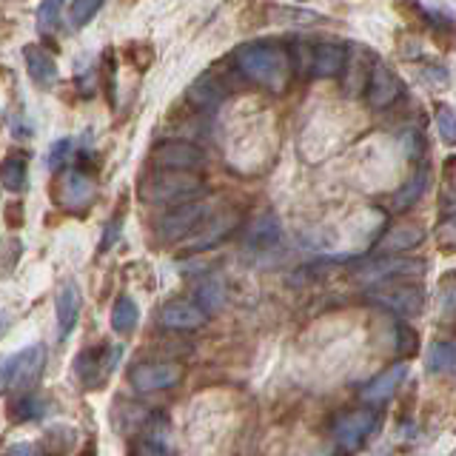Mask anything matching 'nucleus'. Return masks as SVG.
<instances>
[{"label":"nucleus","mask_w":456,"mask_h":456,"mask_svg":"<svg viewBox=\"0 0 456 456\" xmlns=\"http://www.w3.org/2000/svg\"><path fill=\"white\" fill-rule=\"evenodd\" d=\"M234 63L240 69V75H246L248 80L265 86L271 92H282L285 83L291 77V61L280 43L271 40H251L242 43L234 52Z\"/></svg>","instance_id":"nucleus-1"},{"label":"nucleus","mask_w":456,"mask_h":456,"mask_svg":"<svg viewBox=\"0 0 456 456\" xmlns=\"http://www.w3.org/2000/svg\"><path fill=\"white\" fill-rule=\"evenodd\" d=\"M203 191V177L194 171H168L160 168L140 183V197L151 206H180Z\"/></svg>","instance_id":"nucleus-2"},{"label":"nucleus","mask_w":456,"mask_h":456,"mask_svg":"<svg viewBox=\"0 0 456 456\" xmlns=\"http://www.w3.org/2000/svg\"><path fill=\"white\" fill-rule=\"evenodd\" d=\"M49 362V351L46 346H26L18 354H12L4 362V391L6 394H28L37 385V379L43 377Z\"/></svg>","instance_id":"nucleus-3"},{"label":"nucleus","mask_w":456,"mask_h":456,"mask_svg":"<svg viewBox=\"0 0 456 456\" xmlns=\"http://www.w3.org/2000/svg\"><path fill=\"white\" fill-rule=\"evenodd\" d=\"M370 303H377L382 308H388L399 317H419L425 311V291L422 285L417 282H408V280H394V282H382L374 285L368 291Z\"/></svg>","instance_id":"nucleus-4"},{"label":"nucleus","mask_w":456,"mask_h":456,"mask_svg":"<svg viewBox=\"0 0 456 456\" xmlns=\"http://www.w3.org/2000/svg\"><path fill=\"white\" fill-rule=\"evenodd\" d=\"M208 220V206L191 200V203H180L171 206L160 220H157V237L163 242H177V240H189L200 225Z\"/></svg>","instance_id":"nucleus-5"},{"label":"nucleus","mask_w":456,"mask_h":456,"mask_svg":"<svg viewBox=\"0 0 456 456\" xmlns=\"http://www.w3.org/2000/svg\"><path fill=\"white\" fill-rule=\"evenodd\" d=\"M183 365L180 362H137L132 370H128V385L137 394H157V391H168L175 385L183 382Z\"/></svg>","instance_id":"nucleus-6"},{"label":"nucleus","mask_w":456,"mask_h":456,"mask_svg":"<svg viewBox=\"0 0 456 456\" xmlns=\"http://www.w3.org/2000/svg\"><path fill=\"white\" fill-rule=\"evenodd\" d=\"M377 422L379 417L370 408H356V411H346V413H339V417L334 419V439H337V445L342 451H360L368 436L377 431Z\"/></svg>","instance_id":"nucleus-7"},{"label":"nucleus","mask_w":456,"mask_h":456,"mask_svg":"<svg viewBox=\"0 0 456 456\" xmlns=\"http://www.w3.org/2000/svg\"><path fill=\"white\" fill-rule=\"evenodd\" d=\"M120 354L123 348L120 346H97V348H86L80 356H77V362H75V374L77 379L86 385V388H100L114 370H118L120 365Z\"/></svg>","instance_id":"nucleus-8"},{"label":"nucleus","mask_w":456,"mask_h":456,"mask_svg":"<svg viewBox=\"0 0 456 456\" xmlns=\"http://www.w3.org/2000/svg\"><path fill=\"white\" fill-rule=\"evenodd\" d=\"M151 163L168 171H197L206 163V154L189 140H166L160 146H154Z\"/></svg>","instance_id":"nucleus-9"},{"label":"nucleus","mask_w":456,"mask_h":456,"mask_svg":"<svg viewBox=\"0 0 456 456\" xmlns=\"http://www.w3.org/2000/svg\"><path fill=\"white\" fill-rule=\"evenodd\" d=\"M97 200V183L94 177L83 171H66L61 185H57V203L66 211H86Z\"/></svg>","instance_id":"nucleus-10"},{"label":"nucleus","mask_w":456,"mask_h":456,"mask_svg":"<svg viewBox=\"0 0 456 456\" xmlns=\"http://www.w3.org/2000/svg\"><path fill=\"white\" fill-rule=\"evenodd\" d=\"M425 274V263L422 260H408V256H385V260L370 263L362 271L365 282H394V280H419Z\"/></svg>","instance_id":"nucleus-11"},{"label":"nucleus","mask_w":456,"mask_h":456,"mask_svg":"<svg viewBox=\"0 0 456 456\" xmlns=\"http://www.w3.org/2000/svg\"><path fill=\"white\" fill-rule=\"evenodd\" d=\"M237 225H240L237 211L214 214V217H208L189 240H185V251H208V248L217 246V242H223L228 234H234Z\"/></svg>","instance_id":"nucleus-12"},{"label":"nucleus","mask_w":456,"mask_h":456,"mask_svg":"<svg viewBox=\"0 0 456 456\" xmlns=\"http://www.w3.org/2000/svg\"><path fill=\"white\" fill-rule=\"evenodd\" d=\"M399 94H403V80H399L388 66H374L368 77V89H365V100L370 109H391Z\"/></svg>","instance_id":"nucleus-13"},{"label":"nucleus","mask_w":456,"mask_h":456,"mask_svg":"<svg viewBox=\"0 0 456 456\" xmlns=\"http://www.w3.org/2000/svg\"><path fill=\"white\" fill-rule=\"evenodd\" d=\"M80 289L75 280L61 282V289L54 294V317H57V339H66L80 320Z\"/></svg>","instance_id":"nucleus-14"},{"label":"nucleus","mask_w":456,"mask_h":456,"mask_svg":"<svg viewBox=\"0 0 456 456\" xmlns=\"http://www.w3.org/2000/svg\"><path fill=\"white\" fill-rule=\"evenodd\" d=\"M206 317L208 314L191 299H171L160 308V325L168 331H197L206 325Z\"/></svg>","instance_id":"nucleus-15"},{"label":"nucleus","mask_w":456,"mask_h":456,"mask_svg":"<svg viewBox=\"0 0 456 456\" xmlns=\"http://www.w3.org/2000/svg\"><path fill=\"white\" fill-rule=\"evenodd\" d=\"M422 242H425V228L419 223H399L379 237L377 254H405L422 246Z\"/></svg>","instance_id":"nucleus-16"},{"label":"nucleus","mask_w":456,"mask_h":456,"mask_svg":"<svg viewBox=\"0 0 456 456\" xmlns=\"http://www.w3.org/2000/svg\"><path fill=\"white\" fill-rule=\"evenodd\" d=\"M405 377H408V365L405 362H396L391 368H385L382 374H377L360 391V399H362V403H370V405L385 403V399H391L396 394V388L405 382Z\"/></svg>","instance_id":"nucleus-17"},{"label":"nucleus","mask_w":456,"mask_h":456,"mask_svg":"<svg viewBox=\"0 0 456 456\" xmlns=\"http://www.w3.org/2000/svg\"><path fill=\"white\" fill-rule=\"evenodd\" d=\"M346 66H348V52L342 43L322 40L314 46V63H311L314 77H337L346 71Z\"/></svg>","instance_id":"nucleus-18"},{"label":"nucleus","mask_w":456,"mask_h":456,"mask_svg":"<svg viewBox=\"0 0 456 456\" xmlns=\"http://www.w3.org/2000/svg\"><path fill=\"white\" fill-rule=\"evenodd\" d=\"M282 240V225L277 220V214L263 211L260 217H254L248 232H246V248L251 251H271L277 248Z\"/></svg>","instance_id":"nucleus-19"},{"label":"nucleus","mask_w":456,"mask_h":456,"mask_svg":"<svg viewBox=\"0 0 456 456\" xmlns=\"http://www.w3.org/2000/svg\"><path fill=\"white\" fill-rule=\"evenodd\" d=\"M23 61H26L28 77H32L40 86V89H49V86H54V80H57V63H54V57L46 49H40V46H35V43H28V46L23 49Z\"/></svg>","instance_id":"nucleus-20"},{"label":"nucleus","mask_w":456,"mask_h":456,"mask_svg":"<svg viewBox=\"0 0 456 456\" xmlns=\"http://www.w3.org/2000/svg\"><path fill=\"white\" fill-rule=\"evenodd\" d=\"M223 89H220V83L214 80L211 75H200L189 89H185V100L197 109V111H203V114H208V111H217L220 109V103H223Z\"/></svg>","instance_id":"nucleus-21"},{"label":"nucleus","mask_w":456,"mask_h":456,"mask_svg":"<svg viewBox=\"0 0 456 456\" xmlns=\"http://www.w3.org/2000/svg\"><path fill=\"white\" fill-rule=\"evenodd\" d=\"M132 456H177L166 436V428H146L132 445Z\"/></svg>","instance_id":"nucleus-22"},{"label":"nucleus","mask_w":456,"mask_h":456,"mask_svg":"<svg viewBox=\"0 0 456 456\" xmlns=\"http://www.w3.org/2000/svg\"><path fill=\"white\" fill-rule=\"evenodd\" d=\"M425 189H428V163H419L413 177L394 194V211H408L425 194Z\"/></svg>","instance_id":"nucleus-23"},{"label":"nucleus","mask_w":456,"mask_h":456,"mask_svg":"<svg viewBox=\"0 0 456 456\" xmlns=\"http://www.w3.org/2000/svg\"><path fill=\"white\" fill-rule=\"evenodd\" d=\"M140 322V308L132 297H118V303L111 305V331L114 334H132Z\"/></svg>","instance_id":"nucleus-24"},{"label":"nucleus","mask_w":456,"mask_h":456,"mask_svg":"<svg viewBox=\"0 0 456 456\" xmlns=\"http://www.w3.org/2000/svg\"><path fill=\"white\" fill-rule=\"evenodd\" d=\"M425 370L431 377L453 374V370H456V346H453V342H434L431 351H428Z\"/></svg>","instance_id":"nucleus-25"},{"label":"nucleus","mask_w":456,"mask_h":456,"mask_svg":"<svg viewBox=\"0 0 456 456\" xmlns=\"http://www.w3.org/2000/svg\"><path fill=\"white\" fill-rule=\"evenodd\" d=\"M436 322L442 328H456V277H448L439 285L436 297Z\"/></svg>","instance_id":"nucleus-26"},{"label":"nucleus","mask_w":456,"mask_h":456,"mask_svg":"<svg viewBox=\"0 0 456 456\" xmlns=\"http://www.w3.org/2000/svg\"><path fill=\"white\" fill-rule=\"evenodd\" d=\"M43 448L52 451V453H69L71 448H75V442H77V434H75V428H69V425H49L46 431H43Z\"/></svg>","instance_id":"nucleus-27"},{"label":"nucleus","mask_w":456,"mask_h":456,"mask_svg":"<svg viewBox=\"0 0 456 456\" xmlns=\"http://www.w3.org/2000/svg\"><path fill=\"white\" fill-rule=\"evenodd\" d=\"M225 303V285L217 277H208L197 285V305L206 314H217Z\"/></svg>","instance_id":"nucleus-28"},{"label":"nucleus","mask_w":456,"mask_h":456,"mask_svg":"<svg viewBox=\"0 0 456 456\" xmlns=\"http://www.w3.org/2000/svg\"><path fill=\"white\" fill-rule=\"evenodd\" d=\"M0 180H4V189L12 191V194L26 191V185H28L26 160H20V157H9V160L4 163V175H0Z\"/></svg>","instance_id":"nucleus-29"},{"label":"nucleus","mask_w":456,"mask_h":456,"mask_svg":"<svg viewBox=\"0 0 456 456\" xmlns=\"http://www.w3.org/2000/svg\"><path fill=\"white\" fill-rule=\"evenodd\" d=\"M49 413L46 399L40 396H18V403L12 405V417L20 422H32V419H43Z\"/></svg>","instance_id":"nucleus-30"},{"label":"nucleus","mask_w":456,"mask_h":456,"mask_svg":"<svg viewBox=\"0 0 456 456\" xmlns=\"http://www.w3.org/2000/svg\"><path fill=\"white\" fill-rule=\"evenodd\" d=\"M103 4H106V0H71V6H69V23L75 26V28L89 26L97 18V12L103 9Z\"/></svg>","instance_id":"nucleus-31"},{"label":"nucleus","mask_w":456,"mask_h":456,"mask_svg":"<svg viewBox=\"0 0 456 456\" xmlns=\"http://www.w3.org/2000/svg\"><path fill=\"white\" fill-rule=\"evenodd\" d=\"M436 132L448 146H456V111L445 103L436 106Z\"/></svg>","instance_id":"nucleus-32"},{"label":"nucleus","mask_w":456,"mask_h":456,"mask_svg":"<svg viewBox=\"0 0 456 456\" xmlns=\"http://www.w3.org/2000/svg\"><path fill=\"white\" fill-rule=\"evenodd\" d=\"M66 6V0H43V6L37 9V28L40 32H52L61 18V9Z\"/></svg>","instance_id":"nucleus-33"},{"label":"nucleus","mask_w":456,"mask_h":456,"mask_svg":"<svg viewBox=\"0 0 456 456\" xmlns=\"http://www.w3.org/2000/svg\"><path fill=\"white\" fill-rule=\"evenodd\" d=\"M71 149H75V140H71V137L54 140V142H52V149H49V168H52V171L63 168L66 160H69V154H71Z\"/></svg>","instance_id":"nucleus-34"},{"label":"nucleus","mask_w":456,"mask_h":456,"mask_svg":"<svg viewBox=\"0 0 456 456\" xmlns=\"http://www.w3.org/2000/svg\"><path fill=\"white\" fill-rule=\"evenodd\" d=\"M403 149L408 154V160H422V154H425V137L417 132V128H411L408 134H403Z\"/></svg>","instance_id":"nucleus-35"},{"label":"nucleus","mask_w":456,"mask_h":456,"mask_svg":"<svg viewBox=\"0 0 456 456\" xmlns=\"http://www.w3.org/2000/svg\"><path fill=\"white\" fill-rule=\"evenodd\" d=\"M436 242L442 248H453L456 251V214L448 220H442L436 228Z\"/></svg>","instance_id":"nucleus-36"},{"label":"nucleus","mask_w":456,"mask_h":456,"mask_svg":"<svg viewBox=\"0 0 456 456\" xmlns=\"http://www.w3.org/2000/svg\"><path fill=\"white\" fill-rule=\"evenodd\" d=\"M417 348H419V339H417V331L413 328H405V325H399V356H411L417 354Z\"/></svg>","instance_id":"nucleus-37"},{"label":"nucleus","mask_w":456,"mask_h":456,"mask_svg":"<svg viewBox=\"0 0 456 456\" xmlns=\"http://www.w3.org/2000/svg\"><path fill=\"white\" fill-rule=\"evenodd\" d=\"M425 83L428 86H436V89L448 86V69L445 66H428L425 69Z\"/></svg>","instance_id":"nucleus-38"},{"label":"nucleus","mask_w":456,"mask_h":456,"mask_svg":"<svg viewBox=\"0 0 456 456\" xmlns=\"http://www.w3.org/2000/svg\"><path fill=\"white\" fill-rule=\"evenodd\" d=\"M6 456H43L35 445H28V442H14V445L6 448Z\"/></svg>","instance_id":"nucleus-39"},{"label":"nucleus","mask_w":456,"mask_h":456,"mask_svg":"<svg viewBox=\"0 0 456 456\" xmlns=\"http://www.w3.org/2000/svg\"><path fill=\"white\" fill-rule=\"evenodd\" d=\"M294 4H305V0H294Z\"/></svg>","instance_id":"nucleus-40"},{"label":"nucleus","mask_w":456,"mask_h":456,"mask_svg":"<svg viewBox=\"0 0 456 456\" xmlns=\"http://www.w3.org/2000/svg\"><path fill=\"white\" fill-rule=\"evenodd\" d=\"M448 456H456V451H453V453H448Z\"/></svg>","instance_id":"nucleus-41"}]
</instances>
